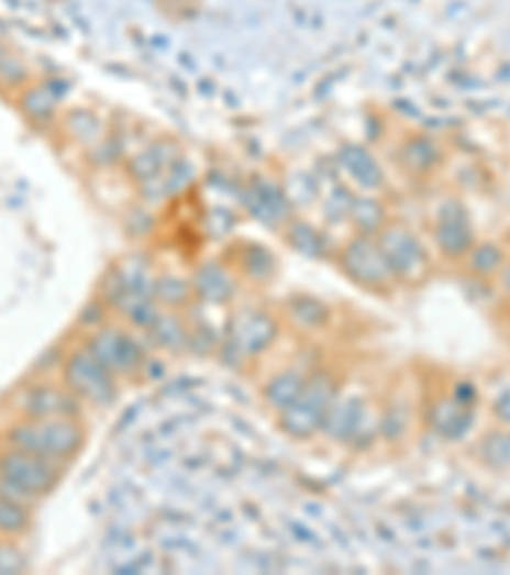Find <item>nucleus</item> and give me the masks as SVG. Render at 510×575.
<instances>
[{"label":"nucleus","instance_id":"nucleus-1","mask_svg":"<svg viewBox=\"0 0 510 575\" xmlns=\"http://www.w3.org/2000/svg\"><path fill=\"white\" fill-rule=\"evenodd\" d=\"M5 443L67 466L85 447L87 432L79 417H23L8 428Z\"/></svg>","mask_w":510,"mask_h":575},{"label":"nucleus","instance_id":"nucleus-2","mask_svg":"<svg viewBox=\"0 0 510 575\" xmlns=\"http://www.w3.org/2000/svg\"><path fill=\"white\" fill-rule=\"evenodd\" d=\"M340 379L330 368H319V372L309 374L307 384L301 386L297 399L281 412H276V424L286 438L297 440V443H307L317 435H322L326 417L332 412L334 399L340 394Z\"/></svg>","mask_w":510,"mask_h":575},{"label":"nucleus","instance_id":"nucleus-3","mask_svg":"<svg viewBox=\"0 0 510 575\" xmlns=\"http://www.w3.org/2000/svg\"><path fill=\"white\" fill-rule=\"evenodd\" d=\"M332 262L350 285L368 291V295L390 297L398 289L393 269H390L376 235L355 233L353 239L337 246Z\"/></svg>","mask_w":510,"mask_h":575},{"label":"nucleus","instance_id":"nucleus-4","mask_svg":"<svg viewBox=\"0 0 510 575\" xmlns=\"http://www.w3.org/2000/svg\"><path fill=\"white\" fill-rule=\"evenodd\" d=\"M281 318L260 305H241L230 312L222 349L237 366L266 356L281 335Z\"/></svg>","mask_w":510,"mask_h":575},{"label":"nucleus","instance_id":"nucleus-5","mask_svg":"<svg viewBox=\"0 0 510 575\" xmlns=\"http://www.w3.org/2000/svg\"><path fill=\"white\" fill-rule=\"evenodd\" d=\"M382 254H386L398 287H421L432 279L434 256L424 239L403 220L390 218L376 233Z\"/></svg>","mask_w":510,"mask_h":575},{"label":"nucleus","instance_id":"nucleus-6","mask_svg":"<svg viewBox=\"0 0 510 575\" xmlns=\"http://www.w3.org/2000/svg\"><path fill=\"white\" fill-rule=\"evenodd\" d=\"M85 345L118 382L133 379V376H138L146 368V345H143L141 338L135 335V330L125 325V322H100L87 335Z\"/></svg>","mask_w":510,"mask_h":575},{"label":"nucleus","instance_id":"nucleus-7","mask_svg":"<svg viewBox=\"0 0 510 575\" xmlns=\"http://www.w3.org/2000/svg\"><path fill=\"white\" fill-rule=\"evenodd\" d=\"M322 435L347 447H365L380 435V405L363 394H337Z\"/></svg>","mask_w":510,"mask_h":575},{"label":"nucleus","instance_id":"nucleus-8","mask_svg":"<svg viewBox=\"0 0 510 575\" xmlns=\"http://www.w3.org/2000/svg\"><path fill=\"white\" fill-rule=\"evenodd\" d=\"M62 384L90 407H108L118 397V379L100 364L98 356L87 349L77 345L62 361Z\"/></svg>","mask_w":510,"mask_h":575},{"label":"nucleus","instance_id":"nucleus-9","mask_svg":"<svg viewBox=\"0 0 510 575\" xmlns=\"http://www.w3.org/2000/svg\"><path fill=\"white\" fill-rule=\"evenodd\" d=\"M432 243L436 254L450 264L465 262V256L477 243L473 218H469L465 202L457 200V197H444L434 204Z\"/></svg>","mask_w":510,"mask_h":575},{"label":"nucleus","instance_id":"nucleus-10","mask_svg":"<svg viewBox=\"0 0 510 575\" xmlns=\"http://www.w3.org/2000/svg\"><path fill=\"white\" fill-rule=\"evenodd\" d=\"M241 208L266 231L281 233L297 218V204L286 187L266 175H255L241 190Z\"/></svg>","mask_w":510,"mask_h":575},{"label":"nucleus","instance_id":"nucleus-11","mask_svg":"<svg viewBox=\"0 0 510 575\" xmlns=\"http://www.w3.org/2000/svg\"><path fill=\"white\" fill-rule=\"evenodd\" d=\"M64 476V466L57 461L44 458V455L21 451V447L8 445L0 453V478L11 480L23 491L42 501L59 486Z\"/></svg>","mask_w":510,"mask_h":575},{"label":"nucleus","instance_id":"nucleus-12","mask_svg":"<svg viewBox=\"0 0 510 575\" xmlns=\"http://www.w3.org/2000/svg\"><path fill=\"white\" fill-rule=\"evenodd\" d=\"M393 164L409 183H426L444 167V148L429 133L411 131L396 144Z\"/></svg>","mask_w":510,"mask_h":575},{"label":"nucleus","instance_id":"nucleus-13","mask_svg":"<svg viewBox=\"0 0 510 575\" xmlns=\"http://www.w3.org/2000/svg\"><path fill=\"white\" fill-rule=\"evenodd\" d=\"M334 169L342 177V187H347L350 192H363V195H380L386 192L388 179L382 172L380 162L370 148L347 144L334 154Z\"/></svg>","mask_w":510,"mask_h":575},{"label":"nucleus","instance_id":"nucleus-14","mask_svg":"<svg viewBox=\"0 0 510 575\" xmlns=\"http://www.w3.org/2000/svg\"><path fill=\"white\" fill-rule=\"evenodd\" d=\"M222 262L235 272L241 285L266 287L278 277V256L260 241H235L233 246H228L225 254H222Z\"/></svg>","mask_w":510,"mask_h":575},{"label":"nucleus","instance_id":"nucleus-15","mask_svg":"<svg viewBox=\"0 0 510 575\" xmlns=\"http://www.w3.org/2000/svg\"><path fill=\"white\" fill-rule=\"evenodd\" d=\"M191 281H195L197 302L218 307L233 302L237 289H241V279L235 277V272L222 258H210V262L195 266Z\"/></svg>","mask_w":510,"mask_h":575},{"label":"nucleus","instance_id":"nucleus-16","mask_svg":"<svg viewBox=\"0 0 510 575\" xmlns=\"http://www.w3.org/2000/svg\"><path fill=\"white\" fill-rule=\"evenodd\" d=\"M281 322L301 335H317L330 328L332 307L309 291H293L281 305Z\"/></svg>","mask_w":510,"mask_h":575},{"label":"nucleus","instance_id":"nucleus-17","mask_svg":"<svg viewBox=\"0 0 510 575\" xmlns=\"http://www.w3.org/2000/svg\"><path fill=\"white\" fill-rule=\"evenodd\" d=\"M23 417H79L82 401L64 384H36L23 391Z\"/></svg>","mask_w":510,"mask_h":575},{"label":"nucleus","instance_id":"nucleus-18","mask_svg":"<svg viewBox=\"0 0 510 575\" xmlns=\"http://www.w3.org/2000/svg\"><path fill=\"white\" fill-rule=\"evenodd\" d=\"M146 335L158 351L185 353L191 349V322L185 318V310L162 307L156 320L148 325Z\"/></svg>","mask_w":510,"mask_h":575},{"label":"nucleus","instance_id":"nucleus-19","mask_svg":"<svg viewBox=\"0 0 510 575\" xmlns=\"http://www.w3.org/2000/svg\"><path fill=\"white\" fill-rule=\"evenodd\" d=\"M278 235H281V241L289 248L299 251V254L307 258H319V262H332L334 251H337V246L326 239L322 228H317L314 223H307V220L301 218H293Z\"/></svg>","mask_w":510,"mask_h":575},{"label":"nucleus","instance_id":"nucleus-20","mask_svg":"<svg viewBox=\"0 0 510 575\" xmlns=\"http://www.w3.org/2000/svg\"><path fill=\"white\" fill-rule=\"evenodd\" d=\"M62 129H64V133H67V139L71 141V144L87 148L90 154L95 152V148H100L102 144H108L110 141L108 123L90 108L67 110L62 118Z\"/></svg>","mask_w":510,"mask_h":575},{"label":"nucleus","instance_id":"nucleus-21","mask_svg":"<svg viewBox=\"0 0 510 575\" xmlns=\"http://www.w3.org/2000/svg\"><path fill=\"white\" fill-rule=\"evenodd\" d=\"M309 374L304 366H284L281 372H276L274 376H268V382L260 386V399L263 405L268 409H274V412H281L284 407H289L293 399H297V394L301 391V386L307 384Z\"/></svg>","mask_w":510,"mask_h":575},{"label":"nucleus","instance_id":"nucleus-22","mask_svg":"<svg viewBox=\"0 0 510 575\" xmlns=\"http://www.w3.org/2000/svg\"><path fill=\"white\" fill-rule=\"evenodd\" d=\"M345 218L353 223L355 233L376 235L382 225L390 220V212L386 202L380 200V195H363V192H350Z\"/></svg>","mask_w":510,"mask_h":575},{"label":"nucleus","instance_id":"nucleus-23","mask_svg":"<svg viewBox=\"0 0 510 575\" xmlns=\"http://www.w3.org/2000/svg\"><path fill=\"white\" fill-rule=\"evenodd\" d=\"M154 297H156L158 305L169 307V310H187V307L197 302L191 274H179V272H171V269H156Z\"/></svg>","mask_w":510,"mask_h":575},{"label":"nucleus","instance_id":"nucleus-24","mask_svg":"<svg viewBox=\"0 0 510 575\" xmlns=\"http://www.w3.org/2000/svg\"><path fill=\"white\" fill-rule=\"evenodd\" d=\"M413 405L401 391H393L380 405V438L390 445H398L411 432Z\"/></svg>","mask_w":510,"mask_h":575},{"label":"nucleus","instance_id":"nucleus-25","mask_svg":"<svg viewBox=\"0 0 510 575\" xmlns=\"http://www.w3.org/2000/svg\"><path fill=\"white\" fill-rule=\"evenodd\" d=\"M429 422L432 430L442 438H459L465 435L469 422H473V409H469L459 397L440 399L429 409Z\"/></svg>","mask_w":510,"mask_h":575},{"label":"nucleus","instance_id":"nucleus-26","mask_svg":"<svg viewBox=\"0 0 510 575\" xmlns=\"http://www.w3.org/2000/svg\"><path fill=\"white\" fill-rule=\"evenodd\" d=\"M62 96L54 90V85L49 82H38V85H26L23 92L19 96V108L23 110V115L29 121H34L36 125L52 123L54 115H57Z\"/></svg>","mask_w":510,"mask_h":575},{"label":"nucleus","instance_id":"nucleus-27","mask_svg":"<svg viewBox=\"0 0 510 575\" xmlns=\"http://www.w3.org/2000/svg\"><path fill=\"white\" fill-rule=\"evenodd\" d=\"M465 266L475 277L492 279L506 269V251L492 241H477L473 251L465 256Z\"/></svg>","mask_w":510,"mask_h":575},{"label":"nucleus","instance_id":"nucleus-28","mask_svg":"<svg viewBox=\"0 0 510 575\" xmlns=\"http://www.w3.org/2000/svg\"><path fill=\"white\" fill-rule=\"evenodd\" d=\"M31 530V507L0 496V538H21Z\"/></svg>","mask_w":510,"mask_h":575},{"label":"nucleus","instance_id":"nucleus-29","mask_svg":"<svg viewBox=\"0 0 510 575\" xmlns=\"http://www.w3.org/2000/svg\"><path fill=\"white\" fill-rule=\"evenodd\" d=\"M480 458L490 468H510V430L490 432L480 443Z\"/></svg>","mask_w":510,"mask_h":575},{"label":"nucleus","instance_id":"nucleus-30","mask_svg":"<svg viewBox=\"0 0 510 575\" xmlns=\"http://www.w3.org/2000/svg\"><path fill=\"white\" fill-rule=\"evenodd\" d=\"M29 568V557L13 538L0 540V575H19Z\"/></svg>","mask_w":510,"mask_h":575},{"label":"nucleus","instance_id":"nucleus-31","mask_svg":"<svg viewBox=\"0 0 510 575\" xmlns=\"http://www.w3.org/2000/svg\"><path fill=\"white\" fill-rule=\"evenodd\" d=\"M26 80H29L26 65L11 57V54H5L3 62H0V82L8 85V88H15V85H23Z\"/></svg>","mask_w":510,"mask_h":575},{"label":"nucleus","instance_id":"nucleus-32","mask_svg":"<svg viewBox=\"0 0 510 575\" xmlns=\"http://www.w3.org/2000/svg\"><path fill=\"white\" fill-rule=\"evenodd\" d=\"M0 496H3V499H11L15 504H23V507H31L34 509L36 507V499L31 494L23 491V488H19L15 484H11V480H5V478H0Z\"/></svg>","mask_w":510,"mask_h":575},{"label":"nucleus","instance_id":"nucleus-33","mask_svg":"<svg viewBox=\"0 0 510 575\" xmlns=\"http://www.w3.org/2000/svg\"><path fill=\"white\" fill-rule=\"evenodd\" d=\"M496 414L500 417V420H503L506 424H510V391L503 394V397H500L496 401Z\"/></svg>","mask_w":510,"mask_h":575},{"label":"nucleus","instance_id":"nucleus-34","mask_svg":"<svg viewBox=\"0 0 510 575\" xmlns=\"http://www.w3.org/2000/svg\"><path fill=\"white\" fill-rule=\"evenodd\" d=\"M500 277H503V287H506V291L510 295V264H506V269L500 272Z\"/></svg>","mask_w":510,"mask_h":575},{"label":"nucleus","instance_id":"nucleus-35","mask_svg":"<svg viewBox=\"0 0 510 575\" xmlns=\"http://www.w3.org/2000/svg\"><path fill=\"white\" fill-rule=\"evenodd\" d=\"M5 54H8V49H5V46H3V44H0V62H3V57H5Z\"/></svg>","mask_w":510,"mask_h":575}]
</instances>
